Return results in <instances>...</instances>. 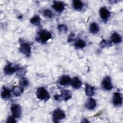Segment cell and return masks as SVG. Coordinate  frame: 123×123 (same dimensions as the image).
<instances>
[{"instance_id": "6da1fadb", "label": "cell", "mask_w": 123, "mask_h": 123, "mask_svg": "<svg viewBox=\"0 0 123 123\" xmlns=\"http://www.w3.org/2000/svg\"><path fill=\"white\" fill-rule=\"evenodd\" d=\"M36 95L37 98L41 100L47 101L50 98V95L48 91L44 87H40L37 89Z\"/></svg>"}, {"instance_id": "7a4b0ae2", "label": "cell", "mask_w": 123, "mask_h": 123, "mask_svg": "<svg viewBox=\"0 0 123 123\" xmlns=\"http://www.w3.org/2000/svg\"><path fill=\"white\" fill-rule=\"evenodd\" d=\"M65 117V113L60 108L55 109L52 113V119L54 123H58Z\"/></svg>"}, {"instance_id": "3957f363", "label": "cell", "mask_w": 123, "mask_h": 123, "mask_svg": "<svg viewBox=\"0 0 123 123\" xmlns=\"http://www.w3.org/2000/svg\"><path fill=\"white\" fill-rule=\"evenodd\" d=\"M39 40L42 43H45L48 41L52 37L51 34L48 30L42 29L38 32Z\"/></svg>"}, {"instance_id": "277c9868", "label": "cell", "mask_w": 123, "mask_h": 123, "mask_svg": "<svg viewBox=\"0 0 123 123\" xmlns=\"http://www.w3.org/2000/svg\"><path fill=\"white\" fill-rule=\"evenodd\" d=\"M19 68L20 67L17 65H13L12 63H9L4 68L3 72L5 74L10 75L15 72H16Z\"/></svg>"}, {"instance_id": "5b68a950", "label": "cell", "mask_w": 123, "mask_h": 123, "mask_svg": "<svg viewBox=\"0 0 123 123\" xmlns=\"http://www.w3.org/2000/svg\"><path fill=\"white\" fill-rule=\"evenodd\" d=\"M11 111L12 116L15 118H19L22 114V110L20 105L13 104L11 107Z\"/></svg>"}, {"instance_id": "8992f818", "label": "cell", "mask_w": 123, "mask_h": 123, "mask_svg": "<svg viewBox=\"0 0 123 123\" xmlns=\"http://www.w3.org/2000/svg\"><path fill=\"white\" fill-rule=\"evenodd\" d=\"M19 50L26 57H29L31 54V46L28 43H23L20 46Z\"/></svg>"}, {"instance_id": "52a82bcc", "label": "cell", "mask_w": 123, "mask_h": 123, "mask_svg": "<svg viewBox=\"0 0 123 123\" xmlns=\"http://www.w3.org/2000/svg\"><path fill=\"white\" fill-rule=\"evenodd\" d=\"M102 88L106 90H110L112 89L113 85L111 82V79L109 76H105L101 83Z\"/></svg>"}, {"instance_id": "ba28073f", "label": "cell", "mask_w": 123, "mask_h": 123, "mask_svg": "<svg viewBox=\"0 0 123 123\" xmlns=\"http://www.w3.org/2000/svg\"><path fill=\"white\" fill-rule=\"evenodd\" d=\"M99 14L100 18L103 21L107 20L111 16L110 12L105 7L100 8L99 11Z\"/></svg>"}, {"instance_id": "9c48e42d", "label": "cell", "mask_w": 123, "mask_h": 123, "mask_svg": "<svg viewBox=\"0 0 123 123\" xmlns=\"http://www.w3.org/2000/svg\"><path fill=\"white\" fill-rule=\"evenodd\" d=\"M52 7L57 12H62L65 9V4L60 1H54Z\"/></svg>"}, {"instance_id": "30bf717a", "label": "cell", "mask_w": 123, "mask_h": 123, "mask_svg": "<svg viewBox=\"0 0 123 123\" xmlns=\"http://www.w3.org/2000/svg\"><path fill=\"white\" fill-rule=\"evenodd\" d=\"M123 101V98L120 93L116 92L113 95L112 102L114 106H120L122 105Z\"/></svg>"}, {"instance_id": "8fae6325", "label": "cell", "mask_w": 123, "mask_h": 123, "mask_svg": "<svg viewBox=\"0 0 123 123\" xmlns=\"http://www.w3.org/2000/svg\"><path fill=\"white\" fill-rule=\"evenodd\" d=\"M97 106V102L95 99L92 98H90L86 101L85 107L89 110H94Z\"/></svg>"}, {"instance_id": "7c38bea8", "label": "cell", "mask_w": 123, "mask_h": 123, "mask_svg": "<svg viewBox=\"0 0 123 123\" xmlns=\"http://www.w3.org/2000/svg\"><path fill=\"white\" fill-rule=\"evenodd\" d=\"M71 79L69 76L63 75L59 79V84L62 86H66L71 83Z\"/></svg>"}, {"instance_id": "4fadbf2b", "label": "cell", "mask_w": 123, "mask_h": 123, "mask_svg": "<svg viewBox=\"0 0 123 123\" xmlns=\"http://www.w3.org/2000/svg\"><path fill=\"white\" fill-rule=\"evenodd\" d=\"M72 96V92L69 90H62L61 91L60 97L64 101H67L71 98Z\"/></svg>"}, {"instance_id": "5bb4252c", "label": "cell", "mask_w": 123, "mask_h": 123, "mask_svg": "<svg viewBox=\"0 0 123 123\" xmlns=\"http://www.w3.org/2000/svg\"><path fill=\"white\" fill-rule=\"evenodd\" d=\"M70 84L74 89H79L82 85V82L77 77H74L71 79Z\"/></svg>"}, {"instance_id": "9a60e30c", "label": "cell", "mask_w": 123, "mask_h": 123, "mask_svg": "<svg viewBox=\"0 0 123 123\" xmlns=\"http://www.w3.org/2000/svg\"><path fill=\"white\" fill-rule=\"evenodd\" d=\"M12 92V91L8 88L3 86L1 93V96L2 98L5 100L9 99L11 98Z\"/></svg>"}, {"instance_id": "2e32d148", "label": "cell", "mask_w": 123, "mask_h": 123, "mask_svg": "<svg viewBox=\"0 0 123 123\" xmlns=\"http://www.w3.org/2000/svg\"><path fill=\"white\" fill-rule=\"evenodd\" d=\"M111 42L115 44L120 43L122 42V38L121 35L117 32H114L111 36Z\"/></svg>"}, {"instance_id": "e0dca14e", "label": "cell", "mask_w": 123, "mask_h": 123, "mask_svg": "<svg viewBox=\"0 0 123 123\" xmlns=\"http://www.w3.org/2000/svg\"><path fill=\"white\" fill-rule=\"evenodd\" d=\"M95 88L89 84H86L85 86V92L88 97L93 96L95 94Z\"/></svg>"}, {"instance_id": "ac0fdd59", "label": "cell", "mask_w": 123, "mask_h": 123, "mask_svg": "<svg viewBox=\"0 0 123 123\" xmlns=\"http://www.w3.org/2000/svg\"><path fill=\"white\" fill-rule=\"evenodd\" d=\"M73 6L74 9L76 11H81L84 6L83 2L79 0H74L73 1Z\"/></svg>"}, {"instance_id": "d6986e66", "label": "cell", "mask_w": 123, "mask_h": 123, "mask_svg": "<svg viewBox=\"0 0 123 123\" xmlns=\"http://www.w3.org/2000/svg\"><path fill=\"white\" fill-rule=\"evenodd\" d=\"M89 31L91 34H97L99 30V27L97 23H92L89 26Z\"/></svg>"}, {"instance_id": "ffe728a7", "label": "cell", "mask_w": 123, "mask_h": 123, "mask_svg": "<svg viewBox=\"0 0 123 123\" xmlns=\"http://www.w3.org/2000/svg\"><path fill=\"white\" fill-rule=\"evenodd\" d=\"M12 91L14 96H15L16 97H18L20 96L21 94L23 92L24 89H23V88H22L20 86H14L12 87Z\"/></svg>"}, {"instance_id": "44dd1931", "label": "cell", "mask_w": 123, "mask_h": 123, "mask_svg": "<svg viewBox=\"0 0 123 123\" xmlns=\"http://www.w3.org/2000/svg\"><path fill=\"white\" fill-rule=\"evenodd\" d=\"M86 46V42L81 39H78L74 43V47L76 49H81L85 48Z\"/></svg>"}, {"instance_id": "7402d4cb", "label": "cell", "mask_w": 123, "mask_h": 123, "mask_svg": "<svg viewBox=\"0 0 123 123\" xmlns=\"http://www.w3.org/2000/svg\"><path fill=\"white\" fill-rule=\"evenodd\" d=\"M30 23L36 26H39L41 23V19L39 16L36 15L30 19Z\"/></svg>"}, {"instance_id": "603a6c76", "label": "cell", "mask_w": 123, "mask_h": 123, "mask_svg": "<svg viewBox=\"0 0 123 123\" xmlns=\"http://www.w3.org/2000/svg\"><path fill=\"white\" fill-rule=\"evenodd\" d=\"M28 84H29V82L28 80L25 77L22 78L20 80V82H19L20 86L23 88L27 86L28 85Z\"/></svg>"}, {"instance_id": "cb8c5ba5", "label": "cell", "mask_w": 123, "mask_h": 123, "mask_svg": "<svg viewBox=\"0 0 123 123\" xmlns=\"http://www.w3.org/2000/svg\"><path fill=\"white\" fill-rule=\"evenodd\" d=\"M43 15L47 18H52L53 16V13L49 9H45L43 12Z\"/></svg>"}, {"instance_id": "d4e9b609", "label": "cell", "mask_w": 123, "mask_h": 123, "mask_svg": "<svg viewBox=\"0 0 123 123\" xmlns=\"http://www.w3.org/2000/svg\"><path fill=\"white\" fill-rule=\"evenodd\" d=\"M58 29L61 33H66L68 30V28L66 25L61 24L58 26Z\"/></svg>"}, {"instance_id": "484cf974", "label": "cell", "mask_w": 123, "mask_h": 123, "mask_svg": "<svg viewBox=\"0 0 123 123\" xmlns=\"http://www.w3.org/2000/svg\"><path fill=\"white\" fill-rule=\"evenodd\" d=\"M100 46L102 48H105L106 47H107L108 46H111V42L106 40H102L100 43Z\"/></svg>"}, {"instance_id": "4316f807", "label": "cell", "mask_w": 123, "mask_h": 123, "mask_svg": "<svg viewBox=\"0 0 123 123\" xmlns=\"http://www.w3.org/2000/svg\"><path fill=\"white\" fill-rule=\"evenodd\" d=\"M17 75L20 77H23L25 74V71H24V69L22 68H19V69L17 71Z\"/></svg>"}, {"instance_id": "83f0119b", "label": "cell", "mask_w": 123, "mask_h": 123, "mask_svg": "<svg viewBox=\"0 0 123 123\" xmlns=\"http://www.w3.org/2000/svg\"><path fill=\"white\" fill-rule=\"evenodd\" d=\"M15 117H14L13 116H9L7 119V123H15L16 121L15 119Z\"/></svg>"}, {"instance_id": "f1b7e54d", "label": "cell", "mask_w": 123, "mask_h": 123, "mask_svg": "<svg viewBox=\"0 0 123 123\" xmlns=\"http://www.w3.org/2000/svg\"><path fill=\"white\" fill-rule=\"evenodd\" d=\"M74 35L73 34H71L69 37H68V42H71L74 40Z\"/></svg>"}, {"instance_id": "f546056e", "label": "cell", "mask_w": 123, "mask_h": 123, "mask_svg": "<svg viewBox=\"0 0 123 123\" xmlns=\"http://www.w3.org/2000/svg\"><path fill=\"white\" fill-rule=\"evenodd\" d=\"M54 99L56 100H59L60 98H61V97H60V95H56L54 96Z\"/></svg>"}]
</instances>
